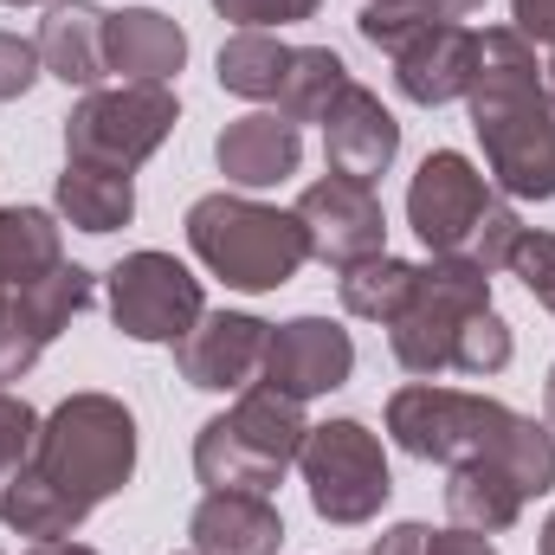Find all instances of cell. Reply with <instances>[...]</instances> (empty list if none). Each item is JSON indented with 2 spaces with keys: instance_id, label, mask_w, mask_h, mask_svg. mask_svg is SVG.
Returning a JSON list of instances; mask_svg holds the SVG:
<instances>
[{
  "instance_id": "obj_41",
  "label": "cell",
  "mask_w": 555,
  "mask_h": 555,
  "mask_svg": "<svg viewBox=\"0 0 555 555\" xmlns=\"http://www.w3.org/2000/svg\"><path fill=\"white\" fill-rule=\"evenodd\" d=\"M543 78H550V91H555V59H550V65H543Z\"/></svg>"
},
{
  "instance_id": "obj_39",
  "label": "cell",
  "mask_w": 555,
  "mask_h": 555,
  "mask_svg": "<svg viewBox=\"0 0 555 555\" xmlns=\"http://www.w3.org/2000/svg\"><path fill=\"white\" fill-rule=\"evenodd\" d=\"M543 420L555 426V362H550V382H543Z\"/></svg>"
},
{
  "instance_id": "obj_13",
  "label": "cell",
  "mask_w": 555,
  "mask_h": 555,
  "mask_svg": "<svg viewBox=\"0 0 555 555\" xmlns=\"http://www.w3.org/2000/svg\"><path fill=\"white\" fill-rule=\"evenodd\" d=\"M272 323L253 310H207L181 343H175V375L201 395H240L266 369Z\"/></svg>"
},
{
  "instance_id": "obj_1",
  "label": "cell",
  "mask_w": 555,
  "mask_h": 555,
  "mask_svg": "<svg viewBox=\"0 0 555 555\" xmlns=\"http://www.w3.org/2000/svg\"><path fill=\"white\" fill-rule=\"evenodd\" d=\"M137 478V414L117 395L78 388L39 420V452L0 498V524L33 543L78 537V524Z\"/></svg>"
},
{
  "instance_id": "obj_16",
  "label": "cell",
  "mask_w": 555,
  "mask_h": 555,
  "mask_svg": "<svg viewBox=\"0 0 555 555\" xmlns=\"http://www.w3.org/2000/svg\"><path fill=\"white\" fill-rule=\"evenodd\" d=\"M33 46H39L46 78H59L72 91H98L111 78V13L98 0H52Z\"/></svg>"
},
{
  "instance_id": "obj_3",
  "label": "cell",
  "mask_w": 555,
  "mask_h": 555,
  "mask_svg": "<svg viewBox=\"0 0 555 555\" xmlns=\"http://www.w3.org/2000/svg\"><path fill=\"white\" fill-rule=\"evenodd\" d=\"M188 233V253L220 278L227 291H284L291 278L310 266V240H304V220L284 214V207H266L253 194H201L181 220Z\"/></svg>"
},
{
  "instance_id": "obj_35",
  "label": "cell",
  "mask_w": 555,
  "mask_h": 555,
  "mask_svg": "<svg viewBox=\"0 0 555 555\" xmlns=\"http://www.w3.org/2000/svg\"><path fill=\"white\" fill-rule=\"evenodd\" d=\"M426 555H498V543L452 524V530H433V537H426Z\"/></svg>"
},
{
  "instance_id": "obj_10",
  "label": "cell",
  "mask_w": 555,
  "mask_h": 555,
  "mask_svg": "<svg viewBox=\"0 0 555 555\" xmlns=\"http://www.w3.org/2000/svg\"><path fill=\"white\" fill-rule=\"evenodd\" d=\"M498 201L504 194L491 188V175L472 155L433 149L414 168V181H408V227H414V240L426 246V259H452V253L465 259Z\"/></svg>"
},
{
  "instance_id": "obj_25",
  "label": "cell",
  "mask_w": 555,
  "mask_h": 555,
  "mask_svg": "<svg viewBox=\"0 0 555 555\" xmlns=\"http://www.w3.org/2000/svg\"><path fill=\"white\" fill-rule=\"evenodd\" d=\"M414 284H420L414 259L375 253V259H362V266H349V272L336 278V297H343V310H349V317H362V323H382V330H388V323L408 310Z\"/></svg>"
},
{
  "instance_id": "obj_42",
  "label": "cell",
  "mask_w": 555,
  "mask_h": 555,
  "mask_svg": "<svg viewBox=\"0 0 555 555\" xmlns=\"http://www.w3.org/2000/svg\"><path fill=\"white\" fill-rule=\"evenodd\" d=\"M0 7H39V0H0Z\"/></svg>"
},
{
  "instance_id": "obj_17",
  "label": "cell",
  "mask_w": 555,
  "mask_h": 555,
  "mask_svg": "<svg viewBox=\"0 0 555 555\" xmlns=\"http://www.w3.org/2000/svg\"><path fill=\"white\" fill-rule=\"evenodd\" d=\"M214 168L227 175V188H278L304 168V130L284 124L278 111H253V117H233L220 137H214Z\"/></svg>"
},
{
  "instance_id": "obj_30",
  "label": "cell",
  "mask_w": 555,
  "mask_h": 555,
  "mask_svg": "<svg viewBox=\"0 0 555 555\" xmlns=\"http://www.w3.org/2000/svg\"><path fill=\"white\" fill-rule=\"evenodd\" d=\"M504 272L517 278L543 310L555 317V233H543V227H524L517 233V246H511V266Z\"/></svg>"
},
{
  "instance_id": "obj_7",
  "label": "cell",
  "mask_w": 555,
  "mask_h": 555,
  "mask_svg": "<svg viewBox=\"0 0 555 555\" xmlns=\"http://www.w3.org/2000/svg\"><path fill=\"white\" fill-rule=\"evenodd\" d=\"M181 98L175 85H98L65 111V162H98L137 175L175 137Z\"/></svg>"
},
{
  "instance_id": "obj_20",
  "label": "cell",
  "mask_w": 555,
  "mask_h": 555,
  "mask_svg": "<svg viewBox=\"0 0 555 555\" xmlns=\"http://www.w3.org/2000/svg\"><path fill=\"white\" fill-rule=\"evenodd\" d=\"M52 214L78 233H117L137 220V175L124 168H98V162H65L52 181Z\"/></svg>"
},
{
  "instance_id": "obj_34",
  "label": "cell",
  "mask_w": 555,
  "mask_h": 555,
  "mask_svg": "<svg viewBox=\"0 0 555 555\" xmlns=\"http://www.w3.org/2000/svg\"><path fill=\"white\" fill-rule=\"evenodd\" d=\"M511 26L530 46H555V0H511Z\"/></svg>"
},
{
  "instance_id": "obj_21",
  "label": "cell",
  "mask_w": 555,
  "mask_h": 555,
  "mask_svg": "<svg viewBox=\"0 0 555 555\" xmlns=\"http://www.w3.org/2000/svg\"><path fill=\"white\" fill-rule=\"evenodd\" d=\"M524 491L498 472V465H452V478H446V517L459 524V530H478V537H504L517 517H524Z\"/></svg>"
},
{
  "instance_id": "obj_18",
  "label": "cell",
  "mask_w": 555,
  "mask_h": 555,
  "mask_svg": "<svg viewBox=\"0 0 555 555\" xmlns=\"http://www.w3.org/2000/svg\"><path fill=\"white\" fill-rule=\"evenodd\" d=\"M188 550L201 555H278L284 517L259 491H207L188 517Z\"/></svg>"
},
{
  "instance_id": "obj_8",
  "label": "cell",
  "mask_w": 555,
  "mask_h": 555,
  "mask_svg": "<svg viewBox=\"0 0 555 555\" xmlns=\"http://www.w3.org/2000/svg\"><path fill=\"white\" fill-rule=\"evenodd\" d=\"M491 310V272L478 259H426L420 266V284L408 297V310L388 323V349L395 362L414 375V382H433V375H452V343L459 330Z\"/></svg>"
},
{
  "instance_id": "obj_14",
  "label": "cell",
  "mask_w": 555,
  "mask_h": 555,
  "mask_svg": "<svg viewBox=\"0 0 555 555\" xmlns=\"http://www.w3.org/2000/svg\"><path fill=\"white\" fill-rule=\"evenodd\" d=\"M388 65H395V91L408 104H420V111L459 104L472 91V72H478V33L465 20H433L401 52H388Z\"/></svg>"
},
{
  "instance_id": "obj_15",
  "label": "cell",
  "mask_w": 555,
  "mask_h": 555,
  "mask_svg": "<svg viewBox=\"0 0 555 555\" xmlns=\"http://www.w3.org/2000/svg\"><path fill=\"white\" fill-rule=\"evenodd\" d=\"M395 155H401L395 111L369 85H349L330 104V117H323V162H330V175H349V181H369L375 188L395 168Z\"/></svg>"
},
{
  "instance_id": "obj_11",
  "label": "cell",
  "mask_w": 555,
  "mask_h": 555,
  "mask_svg": "<svg viewBox=\"0 0 555 555\" xmlns=\"http://www.w3.org/2000/svg\"><path fill=\"white\" fill-rule=\"evenodd\" d=\"M304 220V240H310V259L349 272L375 253H388V207L369 181H349V175H323L297 194L291 207Z\"/></svg>"
},
{
  "instance_id": "obj_28",
  "label": "cell",
  "mask_w": 555,
  "mask_h": 555,
  "mask_svg": "<svg viewBox=\"0 0 555 555\" xmlns=\"http://www.w3.org/2000/svg\"><path fill=\"white\" fill-rule=\"evenodd\" d=\"M39 356H46V336L26 310V284H0V388L26 382Z\"/></svg>"
},
{
  "instance_id": "obj_31",
  "label": "cell",
  "mask_w": 555,
  "mask_h": 555,
  "mask_svg": "<svg viewBox=\"0 0 555 555\" xmlns=\"http://www.w3.org/2000/svg\"><path fill=\"white\" fill-rule=\"evenodd\" d=\"M317 7H323V0H214L220 20H233V26H259V33H272V26H297V20H317Z\"/></svg>"
},
{
  "instance_id": "obj_6",
  "label": "cell",
  "mask_w": 555,
  "mask_h": 555,
  "mask_svg": "<svg viewBox=\"0 0 555 555\" xmlns=\"http://www.w3.org/2000/svg\"><path fill=\"white\" fill-rule=\"evenodd\" d=\"M517 408H504L498 395H472V388H439V382H408L388 395V439L408 452V459H426V465H478L491 459L498 433L511 426Z\"/></svg>"
},
{
  "instance_id": "obj_40",
  "label": "cell",
  "mask_w": 555,
  "mask_h": 555,
  "mask_svg": "<svg viewBox=\"0 0 555 555\" xmlns=\"http://www.w3.org/2000/svg\"><path fill=\"white\" fill-rule=\"evenodd\" d=\"M537 555H555V511H550V524H543V537H537Z\"/></svg>"
},
{
  "instance_id": "obj_9",
  "label": "cell",
  "mask_w": 555,
  "mask_h": 555,
  "mask_svg": "<svg viewBox=\"0 0 555 555\" xmlns=\"http://www.w3.org/2000/svg\"><path fill=\"white\" fill-rule=\"evenodd\" d=\"M104 310L130 343H168L175 349L207 317V291L175 253L142 246V253H124L104 272Z\"/></svg>"
},
{
  "instance_id": "obj_43",
  "label": "cell",
  "mask_w": 555,
  "mask_h": 555,
  "mask_svg": "<svg viewBox=\"0 0 555 555\" xmlns=\"http://www.w3.org/2000/svg\"><path fill=\"white\" fill-rule=\"evenodd\" d=\"M181 555H201V550H181Z\"/></svg>"
},
{
  "instance_id": "obj_5",
  "label": "cell",
  "mask_w": 555,
  "mask_h": 555,
  "mask_svg": "<svg viewBox=\"0 0 555 555\" xmlns=\"http://www.w3.org/2000/svg\"><path fill=\"white\" fill-rule=\"evenodd\" d=\"M310 511L336 530H362L382 517V504L395 498V472H388V446L369 420H323L310 426L304 452H297Z\"/></svg>"
},
{
  "instance_id": "obj_19",
  "label": "cell",
  "mask_w": 555,
  "mask_h": 555,
  "mask_svg": "<svg viewBox=\"0 0 555 555\" xmlns=\"http://www.w3.org/2000/svg\"><path fill=\"white\" fill-rule=\"evenodd\" d=\"M188 65V33L162 7H124L111 13V72L124 85H175Z\"/></svg>"
},
{
  "instance_id": "obj_29",
  "label": "cell",
  "mask_w": 555,
  "mask_h": 555,
  "mask_svg": "<svg viewBox=\"0 0 555 555\" xmlns=\"http://www.w3.org/2000/svg\"><path fill=\"white\" fill-rule=\"evenodd\" d=\"M33 452H39V414H33L20 395L0 388V498H7L13 478L33 465Z\"/></svg>"
},
{
  "instance_id": "obj_38",
  "label": "cell",
  "mask_w": 555,
  "mask_h": 555,
  "mask_svg": "<svg viewBox=\"0 0 555 555\" xmlns=\"http://www.w3.org/2000/svg\"><path fill=\"white\" fill-rule=\"evenodd\" d=\"M26 555H98L91 543H78V537H59V543H33Z\"/></svg>"
},
{
  "instance_id": "obj_23",
  "label": "cell",
  "mask_w": 555,
  "mask_h": 555,
  "mask_svg": "<svg viewBox=\"0 0 555 555\" xmlns=\"http://www.w3.org/2000/svg\"><path fill=\"white\" fill-rule=\"evenodd\" d=\"M284 65H291V46L278 33H259V26H240L220 59H214V78L227 98H246V104H278V85H284Z\"/></svg>"
},
{
  "instance_id": "obj_37",
  "label": "cell",
  "mask_w": 555,
  "mask_h": 555,
  "mask_svg": "<svg viewBox=\"0 0 555 555\" xmlns=\"http://www.w3.org/2000/svg\"><path fill=\"white\" fill-rule=\"evenodd\" d=\"M414 7H426V13H439V20H465V13H478L485 0H414Z\"/></svg>"
},
{
  "instance_id": "obj_4",
  "label": "cell",
  "mask_w": 555,
  "mask_h": 555,
  "mask_svg": "<svg viewBox=\"0 0 555 555\" xmlns=\"http://www.w3.org/2000/svg\"><path fill=\"white\" fill-rule=\"evenodd\" d=\"M304 439H310L304 401L253 382V388L233 395L227 414H214L194 433V478L207 491H259V498H272L284 485V472L297 465Z\"/></svg>"
},
{
  "instance_id": "obj_36",
  "label": "cell",
  "mask_w": 555,
  "mask_h": 555,
  "mask_svg": "<svg viewBox=\"0 0 555 555\" xmlns=\"http://www.w3.org/2000/svg\"><path fill=\"white\" fill-rule=\"evenodd\" d=\"M426 537H433L426 524H395V530L375 537V550L369 555H426Z\"/></svg>"
},
{
  "instance_id": "obj_33",
  "label": "cell",
  "mask_w": 555,
  "mask_h": 555,
  "mask_svg": "<svg viewBox=\"0 0 555 555\" xmlns=\"http://www.w3.org/2000/svg\"><path fill=\"white\" fill-rule=\"evenodd\" d=\"M39 78H46V65H39V46H33V39H20V33H0V104L26 98Z\"/></svg>"
},
{
  "instance_id": "obj_24",
  "label": "cell",
  "mask_w": 555,
  "mask_h": 555,
  "mask_svg": "<svg viewBox=\"0 0 555 555\" xmlns=\"http://www.w3.org/2000/svg\"><path fill=\"white\" fill-rule=\"evenodd\" d=\"M65 266V227L52 207H0V284H33Z\"/></svg>"
},
{
  "instance_id": "obj_12",
  "label": "cell",
  "mask_w": 555,
  "mask_h": 555,
  "mask_svg": "<svg viewBox=\"0 0 555 555\" xmlns=\"http://www.w3.org/2000/svg\"><path fill=\"white\" fill-rule=\"evenodd\" d=\"M356 375V336L336 323V317H291L272 323V343H266V369L259 382L291 395V401H323L336 388H349Z\"/></svg>"
},
{
  "instance_id": "obj_26",
  "label": "cell",
  "mask_w": 555,
  "mask_h": 555,
  "mask_svg": "<svg viewBox=\"0 0 555 555\" xmlns=\"http://www.w3.org/2000/svg\"><path fill=\"white\" fill-rule=\"evenodd\" d=\"M485 465H498L524 498H550L555 491V426L537 414H511V426L498 433Z\"/></svg>"
},
{
  "instance_id": "obj_32",
  "label": "cell",
  "mask_w": 555,
  "mask_h": 555,
  "mask_svg": "<svg viewBox=\"0 0 555 555\" xmlns=\"http://www.w3.org/2000/svg\"><path fill=\"white\" fill-rule=\"evenodd\" d=\"M517 233H524V214H517L511 201H498V207H491V220L478 227V240H472V253H465V259H478L485 272H504V266H511Z\"/></svg>"
},
{
  "instance_id": "obj_2",
  "label": "cell",
  "mask_w": 555,
  "mask_h": 555,
  "mask_svg": "<svg viewBox=\"0 0 555 555\" xmlns=\"http://www.w3.org/2000/svg\"><path fill=\"white\" fill-rule=\"evenodd\" d=\"M485 175L504 201H555V91L537 46L517 26L478 33V72L465 91Z\"/></svg>"
},
{
  "instance_id": "obj_22",
  "label": "cell",
  "mask_w": 555,
  "mask_h": 555,
  "mask_svg": "<svg viewBox=\"0 0 555 555\" xmlns=\"http://www.w3.org/2000/svg\"><path fill=\"white\" fill-rule=\"evenodd\" d=\"M349 65L336 46H291V65H284V85H278V117L284 124H323L330 104L349 91Z\"/></svg>"
},
{
  "instance_id": "obj_27",
  "label": "cell",
  "mask_w": 555,
  "mask_h": 555,
  "mask_svg": "<svg viewBox=\"0 0 555 555\" xmlns=\"http://www.w3.org/2000/svg\"><path fill=\"white\" fill-rule=\"evenodd\" d=\"M511 356H517V336H511V323H504L498 304H491V310H478V317L459 330V343H452V375L491 382V375L511 369Z\"/></svg>"
}]
</instances>
